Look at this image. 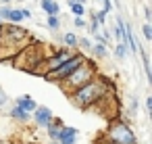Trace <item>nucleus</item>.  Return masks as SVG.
Returning <instances> with one entry per match:
<instances>
[{
  "label": "nucleus",
  "mask_w": 152,
  "mask_h": 144,
  "mask_svg": "<svg viewBox=\"0 0 152 144\" xmlns=\"http://www.w3.org/2000/svg\"><path fill=\"white\" fill-rule=\"evenodd\" d=\"M137 107H140V104H137V98L131 96V98H129V115H131V117L137 115Z\"/></svg>",
  "instance_id": "4be33fe9"
},
{
  "label": "nucleus",
  "mask_w": 152,
  "mask_h": 144,
  "mask_svg": "<svg viewBox=\"0 0 152 144\" xmlns=\"http://www.w3.org/2000/svg\"><path fill=\"white\" fill-rule=\"evenodd\" d=\"M7 102H9V96H7V92H4L2 88H0V107L7 104Z\"/></svg>",
  "instance_id": "a878e982"
},
{
  "label": "nucleus",
  "mask_w": 152,
  "mask_h": 144,
  "mask_svg": "<svg viewBox=\"0 0 152 144\" xmlns=\"http://www.w3.org/2000/svg\"><path fill=\"white\" fill-rule=\"evenodd\" d=\"M25 17H23V13H21V9H11V13H9V19H7V23H13V25H19L21 21H23Z\"/></svg>",
  "instance_id": "2eb2a0df"
},
{
  "label": "nucleus",
  "mask_w": 152,
  "mask_h": 144,
  "mask_svg": "<svg viewBox=\"0 0 152 144\" xmlns=\"http://www.w3.org/2000/svg\"><path fill=\"white\" fill-rule=\"evenodd\" d=\"M46 25H48V29L56 32V29L61 27V19H58V15H48V19H46Z\"/></svg>",
  "instance_id": "6ab92c4d"
},
{
  "label": "nucleus",
  "mask_w": 152,
  "mask_h": 144,
  "mask_svg": "<svg viewBox=\"0 0 152 144\" xmlns=\"http://www.w3.org/2000/svg\"><path fill=\"white\" fill-rule=\"evenodd\" d=\"M31 117H34L36 127H46V125L54 119V113H52V109H48V107H40V104H38V109L31 113Z\"/></svg>",
  "instance_id": "423d86ee"
},
{
  "label": "nucleus",
  "mask_w": 152,
  "mask_h": 144,
  "mask_svg": "<svg viewBox=\"0 0 152 144\" xmlns=\"http://www.w3.org/2000/svg\"><path fill=\"white\" fill-rule=\"evenodd\" d=\"M140 57H142V65H144L146 79H148V84H152V69H150V59H148V54L142 50V46H140Z\"/></svg>",
  "instance_id": "ddd939ff"
},
{
  "label": "nucleus",
  "mask_w": 152,
  "mask_h": 144,
  "mask_svg": "<svg viewBox=\"0 0 152 144\" xmlns=\"http://www.w3.org/2000/svg\"><path fill=\"white\" fill-rule=\"evenodd\" d=\"M77 138H79L77 127L63 125L61 132H58V136H56V142H58V144H77Z\"/></svg>",
  "instance_id": "0eeeda50"
},
{
  "label": "nucleus",
  "mask_w": 152,
  "mask_h": 144,
  "mask_svg": "<svg viewBox=\"0 0 152 144\" xmlns=\"http://www.w3.org/2000/svg\"><path fill=\"white\" fill-rule=\"evenodd\" d=\"M88 57H83L81 52H75L67 63H63L61 67H56L54 71H50V73H46L44 77L48 79V82H54V84H61V82H65L75 69H79V65H83V61H86Z\"/></svg>",
  "instance_id": "20e7f679"
},
{
  "label": "nucleus",
  "mask_w": 152,
  "mask_h": 144,
  "mask_svg": "<svg viewBox=\"0 0 152 144\" xmlns=\"http://www.w3.org/2000/svg\"><path fill=\"white\" fill-rule=\"evenodd\" d=\"M113 36L117 42H123L125 40V21L121 15H117V21H115V27H113Z\"/></svg>",
  "instance_id": "9d476101"
},
{
  "label": "nucleus",
  "mask_w": 152,
  "mask_h": 144,
  "mask_svg": "<svg viewBox=\"0 0 152 144\" xmlns=\"http://www.w3.org/2000/svg\"><path fill=\"white\" fill-rule=\"evenodd\" d=\"M63 44H65L67 48H77V36H75L73 32L63 34Z\"/></svg>",
  "instance_id": "dca6fc26"
},
{
  "label": "nucleus",
  "mask_w": 152,
  "mask_h": 144,
  "mask_svg": "<svg viewBox=\"0 0 152 144\" xmlns=\"http://www.w3.org/2000/svg\"><path fill=\"white\" fill-rule=\"evenodd\" d=\"M11 13V7H0V21H7Z\"/></svg>",
  "instance_id": "b1692460"
},
{
  "label": "nucleus",
  "mask_w": 152,
  "mask_h": 144,
  "mask_svg": "<svg viewBox=\"0 0 152 144\" xmlns=\"http://www.w3.org/2000/svg\"><path fill=\"white\" fill-rule=\"evenodd\" d=\"M2 27H4V23H0V36H2Z\"/></svg>",
  "instance_id": "2f4dec72"
},
{
  "label": "nucleus",
  "mask_w": 152,
  "mask_h": 144,
  "mask_svg": "<svg viewBox=\"0 0 152 144\" xmlns=\"http://www.w3.org/2000/svg\"><path fill=\"white\" fill-rule=\"evenodd\" d=\"M144 15H146V23H150V19H152V11H150L148 7L144 9Z\"/></svg>",
  "instance_id": "c85d7f7f"
},
{
  "label": "nucleus",
  "mask_w": 152,
  "mask_h": 144,
  "mask_svg": "<svg viewBox=\"0 0 152 144\" xmlns=\"http://www.w3.org/2000/svg\"><path fill=\"white\" fill-rule=\"evenodd\" d=\"M73 25H75V27H86V19H83V17H75Z\"/></svg>",
  "instance_id": "bb28decb"
},
{
  "label": "nucleus",
  "mask_w": 152,
  "mask_h": 144,
  "mask_svg": "<svg viewBox=\"0 0 152 144\" xmlns=\"http://www.w3.org/2000/svg\"><path fill=\"white\" fill-rule=\"evenodd\" d=\"M108 90H113V84H110L104 75H102V77L96 75L94 79H90L88 84H83L81 88H77L75 92H71V94H67V96L71 98V102H73L77 109L86 111V109L98 104V102L106 96Z\"/></svg>",
  "instance_id": "f257e3e1"
},
{
  "label": "nucleus",
  "mask_w": 152,
  "mask_h": 144,
  "mask_svg": "<svg viewBox=\"0 0 152 144\" xmlns=\"http://www.w3.org/2000/svg\"><path fill=\"white\" fill-rule=\"evenodd\" d=\"M96 73H98V71H96V65H94L90 59H86L83 65H79V69H75V71H73L65 82H61L58 86H61L67 94H71V92H75L77 88H81L83 84H88L90 79H94Z\"/></svg>",
  "instance_id": "7ed1b4c3"
},
{
  "label": "nucleus",
  "mask_w": 152,
  "mask_h": 144,
  "mask_svg": "<svg viewBox=\"0 0 152 144\" xmlns=\"http://www.w3.org/2000/svg\"><path fill=\"white\" fill-rule=\"evenodd\" d=\"M9 2H13V0H2V4H9Z\"/></svg>",
  "instance_id": "473e14b6"
},
{
  "label": "nucleus",
  "mask_w": 152,
  "mask_h": 144,
  "mask_svg": "<svg viewBox=\"0 0 152 144\" xmlns=\"http://www.w3.org/2000/svg\"><path fill=\"white\" fill-rule=\"evenodd\" d=\"M102 38H104V44H108V42L113 40V34H110L108 29H104V32H102Z\"/></svg>",
  "instance_id": "cd10ccee"
},
{
  "label": "nucleus",
  "mask_w": 152,
  "mask_h": 144,
  "mask_svg": "<svg viewBox=\"0 0 152 144\" xmlns=\"http://www.w3.org/2000/svg\"><path fill=\"white\" fill-rule=\"evenodd\" d=\"M146 111H148V113H152V96H148V98H146Z\"/></svg>",
  "instance_id": "c756f323"
},
{
  "label": "nucleus",
  "mask_w": 152,
  "mask_h": 144,
  "mask_svg": "<svg viewBox=\"0 0 152 144\" xmlns=\"http://www.w3.org/2000/svg\"><path fill=\"white\" fill-rule=\"evenodd\" d=\"M75 2H79V4H83V7H86V4H88V0H75Z\"/></svg>",
  "instance_id": "7c9ffc66"
},
{
  "label": "nucleus",
  "mask_w": 152,
  "mask_h": 144,
  "mask_svg": "<svg viewBox=\"0 0 152 144\" xmlns=\"http://www.w3.org/2000/svg\"><path fill=\"white\" fill-rule=\"evenodd\" d=\"M77 46L83 50H92V40L90 38H77Z\"/></svg>",
  "instance_id": "412c9836"
},
{
  "label": "nucleus",
  "mask_w": 152,
  "mask_h": 144,
  "mask_svg": "<svg viewBox=\"0 0 152 144\" xmlns=\"http://www.w3.org/2000/svg\"><path fill=\"white\" fill-rule=\"evenodd\" d=\"M127 46L123 44V42H117V46H115V57L119 59V61H123V59H127Z\"/></svg>",
  "instance_id": "f3484780"
},
{
  "label": "nucleus",
  "mask_w": 152,
  "mask_h": 144,
  "mask_svg": "<svg viewBox=\"0 0 152 144\" xmlns=\"http://www.w3.org/2000/svg\"><path fill=\"white\" fill-rule=\"evenodd\" d=\"M92 57L94 59H106L108 57V50H106V46L104 44H92Z\"/></svg>",
  "instance_id": "4468645a"
},
{
  "label": "nucleus",
  "mask_w": 152,
  "mask_h": 144,
  "mask_svg": "<svg viewBox=\"0 0 152 144\" xmlns=\"http://www.w3.org/2000/svg\"><path fill=\"white\" fill-rule=\"evenodd\" d=\"M40 7L46 15H58V11H61L56 0H40Z\"/></svg>",
  "instance_id": "f8f14e48"
},
{
  "label": "nucleus",
  "mask_w": 152,
  "mask_h": 144,
  "mask_svg": "<svg viewBox=\"0 0 152 144\" xmlns=\"http://www.w3.org/2000/svg\"><path fill=\"white\" fill-rule=\"evenodd\" d=\"M9 115H11V119H15V121H21V123H27V121L31 119V115H29V113H25L23 109H19L17 104H15V107H11Z\"/></svg>",
  "instance_id": "9b49d317"
},
{
  "label": "nucleus",
  "mask_w": 152,
  "mask_h": 144,
  "mask_svg": "<svg viewBox=\"0 0 152 144\" xmlns=\"http://www.w3.org/2000/svg\"><path fill=\"white\" fill-rule=\"evenodd\" d=\"M75 52H71L69 48H61V50H54L50 57H46L44 59V69H42V75H46V73H50V71H54L56 67H61L63 63H67L71 57H73Z\"/></svg>",
  "instance_id": "39448f33"
},
{
  "label": "nucleus",
  "mask_w": 152,
  "mask_h": 144,
  "mask_svg": "<svg viewBox=\"0 0 152 144\" xmlns=\"http://www.w3.org/2000/svg\"><path fill=\"white\" fill-rule=\"evenodd\" d=\"M15 104H17L19 109H23L25 113H29V115H31V113H34V111L38 109V102H36V100H34L31 96H27V94L19 96V98L15 100Z\"/></svg>",
  "instance_id": "6e6552de"
},
{
  "label": "nucleus",
  "mask_w": 152,
  "mask_h": 144,
  "mask_svg": "<svg viewBox=\"0 0 152 144\" xmlns=\"http://www.w3.org/2000/svg\"><path fill=\"white\" fill-rule=\"evenodd\" d=\"M142 34H144V40L146 42H152V25L150 23H144L142 25Z\"/></svg>",
  "instance_id": "aec40b11"
},
{
  "label": "nucleus",
  "mask_w": 152,
  "mask_h": 144,
  "mask_svg": "<svg viewBox=\"0 0 152 144\" xmlns=\"http://www.w3.org/2000/svg\"><path fill=\"white\" fill-rule=\"evenodd\" d=\"M65 123L58 119V117H54L48 125H46V132H48V138L52 140V142H56V136H58V132H61V127H63Z\"/></svg>",
  "instance_id": "1a4fd4ad"
},
{
  "label": "nucleus",
  "mask_w": 152,
  "mask_h": 144,
  "mask_svg": "<svg viewBox=\"0 0 152 144\" xmlns=\"http://www.w3.org/2000/svg\"><path fill=\"white\" fill-rule=\"evenodd\" d=\"M102 4H104V7H102V11L108 15V13L113 11V2H110V0H102Z\"/></svg>",
  "instance_id": "393cba45"
},
{
  "label": "nucleus",
  "mask_w": 152,
  "mask_h": 144,
  "mask_svg": "<svg viewBox=\"0 0 152 144\" xmlns=\"http://www.w3.org/2000/svg\"><path fill=\"white\" fill-rule=\"evenodd\" d=\"M69 9H71V13H73L75 17H83V15H86V7L79 4V2H69Z\"/></svg>",
  "instance_id": "a211bd4d"
},
{
  "label": "nucleus",
  "mask_w": 152,
  "mask_h": 144,
  "mask_svg": "<svg viewBox=\"0 0 152 144\" xmlns=\"http://www.w3.org/2000/svg\"><path fill=\"white\" fill-rule=\"evenodd\" d=\"M102 144H140V142H137V136L133 134V129L129 127V123L115 119L108 123Z\"/></svg>",
  "instance_id": "f03ea898"
},
{
  "label": "nucleus",
  "mask_w": 152,
  "mask_h": 144,
  "mask_svg": "<svg viewBox=\"0 0 152 144\" xmlns=\"http://www.w3.org/2000/svg\"><path fill=\"white\" fill-rule=\"evenodd\" d=\"M52 144H58V142H52Z\"/></svg>",
  "instance_id": "72a5a7b5"
},
{
  "label": "nucleus",
  "mask_w": 152,
  "mask_h": 144,
  "mask_svg": "<svg viewBox=\"0 0 152 144\" xmlns=\"http://www.w3.org/2000/svg\"><path fill=\"white\" fill-rule=\"evenodd\" d=\"M0 23H2V21H0Z\"/></svg>",
  "instance_id": "f704fd0d"
},
{
  "label": "nucleus",
  "mask_w": 152,
  "mask_h": 144,
  "mask_svg": "<svg viewBox=\"0 0 152 144\" xmlns=\"http://www.w3.org/2000/svg\"><path fill=\"white\" fill-rule=\"evenodd\" d=\"M94 17H96L98 25H104V23H106V13H104V11H98V13H94Z\"/></svg>",
  "instance_id": "5701e85b"
}]
</instances>
